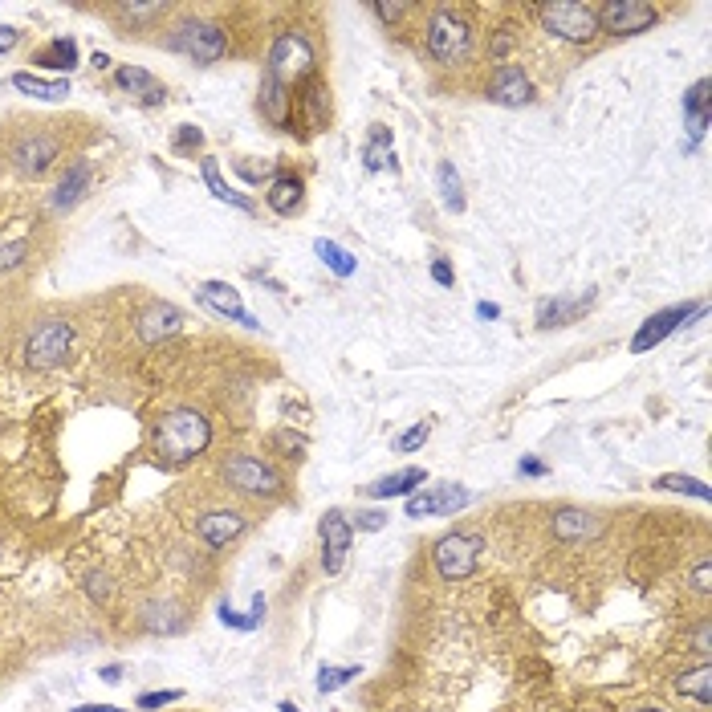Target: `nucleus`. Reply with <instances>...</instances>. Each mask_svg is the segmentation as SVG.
<instances>
[{
  "label": "nucleus",
  "instance_id": "1",
  "mask_svg": "<svg viewBox=\"0 0 712 712\" xmlns=\"http://www.w3.org/2000/svg\"><path fill=\"white\" fill-rule=\"evenodd\" d=\"M208 444H212V424L204 420L200 411H188V407L163 415V424L155 428V452H159L167 464H188V460H196Z\"/></svg>",
  "mask_w": 712,
  "mask_h": 712
},
{
  "label": "nucleus",
  "instance_id": "2",
  "mask_svg": "<svg viewBox=\"0 0 712 712\" xmlns=\"http://www.w3.org/2000/svg\"><path fill=\"white\" fill-rule=\"evenodd\" d=\"M224 481H228V489H236L241 497H253V501H273L285 489L281 472L273 464H265L261 456H249V452H236V456L224 460Z\"/></svg>",
  "mask_w": 712,
  "mask_h": 712
},
{
  "label": "nucleus",
  "instance_id": "3",
  "mask_svg": "<svg viewBox=\"0 0 712 712\" xmlns=\"http://www.w3.org/2000/svg\"><path fill=\"white\" fill-rule=\"evenodd\" d=\"M163 45H167L171 53L188 57V62H196V66H212V62H220V57H224L228 37H224V29L212 25V21H180V25H175V29L163 37Z\"/></svg>",
  "mask_w": 712,
  "mask_h": 712
},
{
  "label": "nucleus",
  "instance_id": "4",
  "mask_svg": "<svg viewBox=\"0 0 712 712\" xmlns=\"http://www.w3.org/2000/svg\"><path fill=\"white\" fill-rule=\"evenodd\" d=\"M542 17V29L570 41V45H586L599 37V17H595V5H582V0H554V5H542L538 9Z\"/></svg>",
  "mask_w": 712,
  "mask_h": 712
},
{
  "label": "nucleus",
  "instance_id": "5",
  "mask_svg": "<svg viewBox=\"0 0 712 712\" xmlns=\"http://www.w3.org/2000/svg\"><path fill=\"white\" fill-rule=\"evenodd\" d=\"M472 49V29L464 17H456L452 9H440L432 13L428 21V53L436 57L440 66H460Z\"/></svg>",
  "mask_w": 712,
  "mask_h": 712
},
{
  "label": "nucleus",
  "instance_id": "6",
  "mask_svg": "<svg viewBox=\"0 0 712 712\" xmlns=\"http://www.w3.org/2000/svg\"><path fill=\"white\" fill-rule=\"evenodd\" d=\"M70 342H74V326L66 318H45L33 326V334L25 342V363L33 371H49L70 354Z\"/></svg>",
  "mask_w": 712,
  "mask_h": 712
},
{
  "label": "nucleus",
  "instance_id": "7",
  "mask_svg": "<svg viewBox=\"0 0 712 712\" xmlns=\"http://www.w3.org/2000/svg\"><path fill=\"white\" fill-rule=\"evenodd\" d=\"M485 550V538L481 533H444V538L436 542L432 558H436V570L444 582H460L468 578L472 570H477V558Z\"/></svg>",
  "mask_w": 712,
  "mask_h": 712
},
{
  "label": "nucleus",
  "instance_id": "8",
  "mask_svg": "<svg viewBox=\"0 0 712 712\" xmlns=\"http://www.w3.org/2000/svg\"><path fill=\"white\" fill-rule=\"evenodd\" d=\"M265 70L277 74L285 86L310 78V70H314V45L306 41V33H281L273 41V49H269V66Z\"/></svg>",
  "mask_w": 712,
  "mask_h": 712
},
{
  "label": "nucleus",
  "instance_id": "9",
  "mask_svg": "<svg viewBox=\"0 0 712 712\" xmlns=\"http://www.w3.org/2000/svg\"><path fill=\"white\" fill-rule=\"evenodd\" d=\"M595 17H599V33L631 37V33H643L656 25L660 9L647 5V0H607V5H595Z\"/></svg>",
  "mask_w": 712,
  "mask_h": 712
},
{
  "label": "nucleus",
  "instance_id": "10",
  "mask_svg": "<svg viewBox=\"0 0 712 712\" xmlns=\"http://www.w3.org/2000/svg\"><path fill=\"white\" fill-rule=\"evenodd\" d=\"M700 314H704V302H684V306H668V310H660V314H651V318L635 330L631 350H635V354H647L651 346H660L668 334H676L688 318H700Z\"/></svg>",
  "mask_w": 712,
  "mask_h": 712
},
{
  "label": "nucleus",
  "instance_id": "11",
  "mask_svg": "<svg viewBox=\"0 0 712 712\" xmlns=\"http://www.w3.org/2000/svg\"><path fill=\"white\" fill-rule=\"evenodd\" d=\"M472 505V493L460 485H432L424 493L407 497V517H444V513H460Z\"/></svg>",
  "mask_w": 712,
  "mask_h": 712
},
{
  "label": "nucleus",
  "instance_id": "12",
  "mask_svg": "<svg viewBox=\"0 0 712 712\" xmlns=\"http://www.w3.org/2000/svg\"><path fill=\"white\" fill-rule=\"evenodd\" d=\"M350 542H354V525L342 509H330L322 517V570L326 574H338L346 566V554H350Z\"/></svg>",
  "mask_w": 712,
  "mask_h": 712
},
{
  "label": "nucleus",
  "instance_id": "13",
  "mask_svg": "<svg viewBox=\"0 0 712 712\" xmlns=\"http://www.w3.org/2000/svg\"><path fill=\"white\" fill-rule=\"evenodd\" d=\"M245 513H236V509H212V513H204V517H196V533L212 546V550H220V546H228V542H236L245 533Z\"/></svg>",
  "mask_w": 712,
  "mask_h": 712
},
{
  "label": "nucleus",
  "instance_id": "14",
  "mask_svg": "<svg viewBox=\"0 0 712 712\" xmlns=\"http://www.w3.org/2000/svg\"><path fill=\"white\" fill-rule=\"evenodd\" d=\"M200 302L208 306V310H216V314H224V318H232V322H241V326H249V330H257L261 322L245 310V302H241V293H236L232 285H224V281H204L200 285Z\"/></svg>",
  "mask_w": 712,
  "mask_h": 712
},
{
  "label": "nucleus",
  "instance_id": "15",
  "mask_svg": "<svg viewBox=\"0 0 712 712\" xmlns=\"http://www.w3.org/2000/svg\"><path fill=\"white\" fill-rule=\"evenodd\" d=\"M489 98L501 106H529L533 102V82L525 78L521 66H497L489 82Z\"/></svg>",
  "mask_w": 712,
  "mask_h": 712
},
{
  "label": "nucleus",
  "instance_id": "16",
  "mask_svg": "<svg viewBox=\"0 0 712 712\" xmlns=\"http://www.w3.org/2000/svg\"><path fill=\"white\" fill-rule=\"evenodd\" d=\"M57 151H62V143H57L53 135H25L17 147H13V163L25 171V175H41L53 159H57Z\"/></svg>",
  "mask_w": 712,
  "mask_h": 712
},
{
  "label": "nucleus",
  "instance_id": "17",
  "mask_svg": "<svg viewBox=\"0 0 712 712\" xmlns=\"http://www.w3.org/2000/svg\"><path fill=\"white\" fill-rule=\"evenodd\" d=\"M550 525H554L558 542H586V538H599L603 533V517L586 513V509H558Z\"/></svg>",
  "mask_w": 712,
  "mask_h": 712
},
{
  "label": "nucleus",
  "instance_id": "18",
  "mask_svg": "<svg viewBox=\"0 0 712 712\" xmlns=\"http://www.w3.org/2000/svg\"><path fill=\"white\" fill-rule=\"evenodd\" d=\"M180 322H184V314L175 310L171 302H155V306H147V310L139 314V338H143L147 346H159L163 338H171L175 330H180Z\"/></svg>",
  "mask_w": 712,
  "mask_h": 712
},
{
  "label": "nucleus",
  "instance_id": "19",
  "mask_svg": "<svg viewBox=\"0 0 712 712\" xmlns=\"http://www.w3.org/2000/svg\"><path fill=\"white\" fill-rule=\"evenodd\" d=\"M684 123H688V151H696V143L704 139L708 123H712V110H708V78H700L688 94H684Z\"/></svg>",
  "mask_w": 712,
  "mask_h": 712
},
{
  "label": "nucleus",
  "instance_id": "20",
  "mask_svg": "<svg viewBox=\"0 0 712 712\" xmlns=\"http://www.w3.org/2000/svg\"><path fill=\"white\" fill-rule=\"evenodd\" d=\"M257 106H261V114L269 118L273 127H285V131H289V86H285L277 74H269V70H265V78H261Z\"/></svg>",
  "mask_w": 712,
  "mask_h": 712
},
{
  "label": "nucleus",
  "instance_id": "21",
  "mask_svg": "<svg viewBox=\"0 0 712 712\" xmlns=\"http://www.w3.org/2000/svg\"><path fill=\"white\" fill-rule=\"evenodd\" d=\"M424 481H428V477H424V468H399V472H391V477L367 485L363 493L375 497V501H391V497H411Z\"/></svg>",
  "mask_w": 712,
  "mask_h": 712
},
{
  "label": "nucleus",
  "instance_id": "22",
  "mask_svg": "<svg viewBox=\"0 0 712 712\" xmlns=\"http://www.w3.org/2000/svg\"><path fill=\"white\" fill-rule=\"evenodd\" d=\"M265 200H269V208L277 216H293V212H298V204H302V175H293V171L273 175Z\"/></svg>",
  "mask_w": 712,
  "mask_h": 712
},
{
  "label": "nucleus",
  "instance_id": "23",
  "mask_svg": "<svg viewBox=\"0 0 712 712\" xmlns=\"http://www.w3.org/2000/svg\"><path fill=\"white\" fill-rule=\"evenodd\" d=\"M33 66L70 74V70L78 66V41H74V37H53L49 45H41V49L33 53Z\"/></svg>",
  "mask_w": 712,
  "mask_h": 712
},
{
  "label": "nucleus",
  "instance_id": "24",
  "mask_svg": "<svg viewBox=\"0 0 712 712\" xmlns=\"http://www.w3.org/2000/svg\"><path fill=\"white\" fill-rule=\"evenodd\" d=\"M90 180H94V167H90L86 159H82V163H74V167L66 171V180L57 184V192H53V208H74V204L86 196Z\"/></svg>",
  "mask_w": 712,
  "mask_h": 712
},
{
  "label": "nucleus",
  "instance_id": "25",
  "mask_svg": "<svg viewBox=\"0 0 712 712\" xmlns=\"http://www.w3.org/2000/svg\"><path fill=\"white\" fill-rule=\"evenodd\" d=\"M676 692H680L684 700L700 704V708H712V664L704 660L700 668L680 672V676H676Z\"/></svg>",
  "mask_w": 712,
  "mask_h": 712
},
{
  "label": "nucleus",
  "instance_id": "26",
  "mask_svg": "<svg viewBox=\"0 0 712 712\" xmlns=\"http://www.w3.org/2000/svg\"><path fill=\"white\" fill-rule=\"evenodd\" d=\"M13 86L41 102H62L70 94V78H41V74H13Z\"/></svg>",
  "mask_w": 712,
  "mask_h": 712
},
{
  "label": "nucleus",
  "instance_id": "27",
  "mask_svg": "<svg viewBox=\"0 0 712 712\" xmlns=\"http://www.w3.org/2000/svg\"><path fill=\"white\" fill-rule=\"evenodd\" d=\"M114 82L123 86V90H131V94H143V106H159L163 98H167V90L147 74V70H135V66H123L114 74Z\"/></svg>",
  "mask_w": 712,
  "mask_h": 712
},
{
  "label": "nucleus",
  "instance_id": "28",
  "mask_svg": "<svg viewBox=\"0 0 712 712\" xmlns=\"http://www.w3.org/2000/svg\"><path fill=\"white\" fill-rule=\"evenodd\" d=\"M395 163V147H391V131L387 127H371L367 143H363V167L367 171H383Z\"/></svg>",
  "mask_w": 712,
  "mask_h": 712
},
{
  "label": "nucleus",
  "instance_id": "29",
  "mask_svg": "<svg viewBox=\"0 0 712 712\" xmlns=\"http://www.w3.org/2000/svg\"><path fill=\"white\" fill-rule=\"evenodd\" d=\"M200 171H204V184H208V192H212L216 200H224V204H232V208H241V212H253V200H249V196L232 192V188L220 180V167H216V159H204V163H200Z\"/></svg>",
  "mask_w": 712,
  "mask_h": 712
},
{
  "label": "nucleus",
  "instance_id": "30",
  "mask_svg": "<svg viewBox=\"0 0 712 712\" xmlns=\"http://www.w3.org/2000/svg\"><path fill=\"white\" fill-rule=\"evenodd\" d=\"M590 306V293H586V298H578V302H542V310H538V326L542 330H550V326H566V322H574L582 310Z\"/></svg>",
  "mask_w": 712,
  "mask_h": 712
},
{
  "label": "nucleus",
  "instance_id": "31",
  "mask_svg": "<svg viewBox=\"0 0 712 712\" xmlns=\"http://www.w3.org/2000/svg\"><path fill=\"white\" fill-rule=\"evenodd\" d=\"M651 485L664 489V493H688L696 501H712V489L704 481H696V477H684V472H664V477H656Z\"/></svg>",
  "mask_w": 712,
  "mask_h": 712
},
{
  "label": "nucleus",
  "instance_id": "32",
  "mask_svg": "<svg viewBox=\"0 0 712 712\" xmlns=\"http://www.w3.org/2000/svg\"><path fill=\"white\" fill-rule=\"evenodd\" d=\"M314 253L322 257V265L326 269H334L338 277H354V269H359V261H354L342 245H334V241H314Z\"/></svg>",
  "mask_w": 712,
  "mask_h": 712
},
{
  "label": "nucleus",
  "instance_id": "33",
  "mask_svg": "<svg viewBox=\"0 0 712 712\" xmlns=\"http://www.w3.org/2000/svg\"><path fill=\"white\" fill-rule=\"evenodd\" d=\"M220 623L224 627H236V631H257L265 623V595H253V611L249 615H236L228 603L220 607Z\"/></svg>",
  "mask_w": 712,
  "mask_h": 712
},
{
  "label": "nucleus",
  "instance_id": "34",
  "mask_svg": "<svg viewBox=\"0 0 712 712\" xmlns=\"http://www.w3.org/2000/svg\"><path fill=\"white\" fill-rule=\"evenodd\" d=\"M436 184H440L444 208L460 212V208H464V192H460V175H456V167H452V163H440V171H436Z\"/></svg>",
  "mask_w": 712,
  "mask_h": 712
},
{
  "label": "nucleus",
  "instance_id": "35",
  "mask_svg": "<svg viewBox=\"0 0 712 712\" xmlns=\"http://www.w3.org/2000/svg\"><path fill=\"white\" fill-rule=\"evenodd\" d=\"M354 676H359V664H346V668L322 664V672H318V692H322V696H326V692H338V688H346Z\"/></svg>",
  "mask_w": 712,
  "mask_h": 712
},
{
  "label": "nucleus",
  "instance_id": "36",
  "mask_svg": "<svg viewBox=\"0 0 712 712\" xmlns=\"http://www.w3.org/2000/svg\"><path fill=\"white\" fill-rule=\"evenodd\" d=\"M118 17L127 25H147V21L167 17V5H118Z\"/></svg>",
  "mask_w": 712,
  "mask_h": 712
},
{
  "label": "nucleus",
  "instance_id": "37",
  "mask_svg": "<svg viewBox=\"0 0 712 712\" xmlns=\"http://www.w3.org/2000/svg\"><path fill=\"white\" fill-rule=\"evenodd\" d=\"M29 257L25 241H9V236H0V273H9V269H21Z\"/></svg>",
  "mask_w": 712,
  "mask_h": 712
},
{
  "label": "nucleus",
  "instance_id": "38",
  "mask_svg": "<svg viewBox=\"0 0 712 712\" xmlns=\"http://www.w3.org/2000/svg\"><path fill=\"white\" fill-rule=\"evenodd\" d=\"M428 436H432V428H428V424H411L407 432H399V436H395V452H415V448H424V444H428Z\"/></svg>",
  "mask_w": 712,
  "mask_h": 712
},
{
  "label": "nucleus",
  "instance_id": "39",
  "mask_svg": "<svg viewBox=\"0 0 712 712\" xmlns=\"http://www.w3.org/2000/svg\"><path fill=\"white\" fill-rule=\"evenodd\" d=\"M184 692H175V688H167V692H143L139 696V708L143 712H151V708H163V704H175V700H180Z\"/></svg>",
  "mask_w": 712,
  "mask_h": 712
},
{
  "label": "nucleus",
  "instance_id": "40",
  "mask_svg": "<svg viewBox=\"0 0 712 712\" xmlns=\"http://www.w3.org/2000/svg\"><path fill=\"white\" fill-rule=\"evenodd\" d=\"M200 143H204V131H200V127H180V131H175V143H171V147H175V151H196Z\"/></svg>",
  "mask_w": 712,
  "mask_h": 712
},
{
  "label": "nucleus",
  "instance_id": "41",
  "mask_svg": "<svg viewBox=\"0 0 712 712\" xmlns=\"http://www.w3.org/2000/svg\"><path fill=\"white\" fill-rule=\"evenodd\" d=\"M236 171H241L249 184H261V180H269V175H273V163H261V167H253V163H236Z\"/></svg>",
  "mask_w": 712,
  "mask_h": 712
},
{
  "label": "nucleus",
  "instance_id": "42",
  "mask_svg": "<svg viewBox=\"0 0 712 712\" xmlns=\"http://www.w3.org/2000/svg\"><path fill=\"white\" fill-rule=\"evenodd\" d=\"M354 521H359V529L375 533V529H383V525H387V513H379V509H363L359 517H354Z\"/></svg>",
  "mask_w": 712,
  "mask_h": 712
},
{
  "label": "nucleus",
  "instance_id": "43",
  "mask_svg": "<svg viewBox=\"0 0 712 712\" xmlns=\"http://www.w3.org/2000/svg\"><path fill=\"white\" fill-rule=\"evenodd\" d=\"M379 21H399L403 13H411V5H387V0H379V5H371Z\"/></svg>",
  "mask_w": 712,
  "mask_h": 712
},
{
  "label": "nucleus",
  "instance_id": "44",
  "mask_svg": "<svg viewBox=\"0 0 712 712\" xmlns=\"http://www.w3.org/2000/svg\"><path fill=\"white\" fill-rule=\"evenodd\" d=\"M692 586L700 590V595H708V590H712V562H708V558L696 566V574H692Z\"/></svg>",
  "mask_w": 712,
  "mask_h": 712
},
{
  "label": "nucleus",
  "instance_id": "45",
  "mask_svg": "<svg viewBox=\"0 0 712 712\" xmlns=\"http://www.w3.org/2000/svg\"><path fill=\"white\" fill-rule=\"evenodd\" d=\"M517 472H521V477H546V472H550V468H546L542 460H533V456H525V460L517 464Z\"/></svg>",
  "mask_w": 712,
  "mask_h": 712
},
{
  "label": "nucleus",
  "instance_id": "46",
  "mask_svg": "<svg viewBox=\"0 0 712 712\" xmlns=\"http://www.w3.org/2000/svg\"><path fill=\"white\" fill-rule=\"evenodd\" d=\"M513 25H505L501 33H497V41H493V57H497V62H505V53H509V45H513V33H509Z\"/></svg>",
  "mask_w": 712,
  "mask_h": 712
},
{
  "label": "nucleus",
  "instance_id": "47",
  "mask_svg": "<svg viewBox=\"0 0 712 712\" xmlns=\"http://www.w3.org/2000/svg\"><path fill=\"white\" fill-rule=\"evenodd\" d=\"M696 651H700V656H708V651H712V623L708 619L696 627Z\"/></svg>",
  "mask_w": 712,
  "mask_h": 712
},
{
  "label": "nucleus",
  "instance_id": "48",
  "mask_svg": "<svg viewBox=\"0 0 712 712\" xmlns=\"http://www.w3.org/2000/svg\"><path fill=\"white\" fill-rule=\"evenodd\" d=\"M432 281H436V285H452V281H456L452 265H448V261H432Z\"/></svg>",
  "mask_w": 712,
  "mask_h": 712
},
{
  "label": "nucleus",
  "instance_id": "49",
  "mask_svg": "<svg viewBox=\"0 0 712 712\" xmlns=\"http://www.w3.org/2000/svg\"><path fill=\"white\" fill-rule=\"evenodd\" d=\"M86 590H90L94 599H106V595H110V586H106V578H102V574H90V578H86Z\"/></svg>",
  "mask_w": 712,
  "mask_h": 712
},
{
  "label": "nucleus",
  "instance_id": "50",
  "mask_svg": "<svg viewBox=\"0 0 712 712\" xmlns=\"http://www.w3.org/2000/svg\"><path fill=\"white\" fill-rule=\"evenodd\" d=\"M17 37H21V33H17L13 25H0V53H9V49L17 45Z\"/></svg>",
  "mask_w": 712,
  "mask_h": 712
},
{
  "label": "nucleus",
  "instance_id": "51",
  "mask_svg": "<svg viewBox=\"0 0 712 712\" xmlns=\"http://www.w3.org/2000/svg\"><path fill=\"white\" fill-rule=\"evenodd\" d=\"M98 680L118 684V680H123V664H106V668H98Z\"/></svg>",
  "mask_w": 712,
  "mask_h": 712
},
{
  "label": "nucleus",
  "instance_id": "52",
  "mask_svg": "<svg viewBox=\"0 0 712 712\" xmlns=\"http://www.w3.org/2000/svg\"><path fill=\"white\" fill-rule=\"evenodd\" d=\"M74 712H127V708H114V704H78Z\"/></svg>",
  "mask_w": 712,
  "mask_h": 712
},
{
  "label": "nucleus",
  "instance_id": "53",
  "mask_svg": "<svg viewBox=\"0 0 712 712\" xmlns=\"http://www.w3.org/2000/svg\"><path fill=\"white\" fill-rule=\"evenodd\" d=\"M477 314L493 322V318H501V306H497V302H481V306H477Z\"/></svg>",
  "mask_w": 712,
  "mask_h": 712
},
{
  "label": "nucleus",
  "instance_id": "54",
  "mask_svg": "<svg viewBox=\"0 0 712 712\" xmlns=\"http://www.w3.org/2000/svg\"><path fill=\"white\" fill-rule=\"evenodd\" d=\"M281 712H302V708L293 704V700H281Z\"/></svg>",
  "mask_w": 712,
  "mask_h": 712
},
{
  "label": "nucleus",
  "instance_id": "55",
  "mask_svg": "<svg viewBox=\"0 0 712 712\" xmlns=\"http://www.w3.org/2000/svg\"><path fill=\"white\" fill-rule=\"evenodd\" d=\"M635 712H668V708H656V704H643V708H635Z\"/></svg>",
  "mask_w": 712,
  "mask_h": 712
}]
</instances>
